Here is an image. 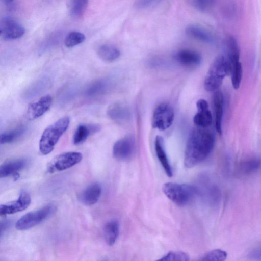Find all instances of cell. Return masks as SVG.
Segmentation results:
<instances>
[{"instance_id":"cell-16","label":"cell","mask_w":261,"mask_h":261,"mask_svg":"<svg viewBox=\"0 0 261 261\" xmlns=\"http://www.w3.org/2000/svg\"><path fill=\"white\" fill-rule=\"evenodd\" d=\"M101 192L102 188L99 184H91L87 186L81 193L80 200L86 205H93L99 199Z\"/></svg>"},{"instance_id":"cell-2","label":"cell","mask_w":261,"mask_h":261,"mask_svg":"<svg viewBox=\"0 0 261 261\" xmlns=\"http://www.w3.org/2000/svg\"><path fill=\"white\" fill-rule=\"evenodd\" d=\"M70 124L68 117H63L48 126L43 131L39 144L40 152L43 155L50 153Z\"/></svg>"},{"instance_id":"cell-5","label":"cell","mask_w":261,"mask_h":261,"mask_svg":"<svg viewBox=\"0 0 261 261\" xmlns=\"http://www.w3.org/2000/svg\"><path fill=\"white\" fill-rule=\"evenodd\" d=\"M56 211L53 204H48L37 210L29 212L21 217L16 222V228L19 230L31 228L45 220Z\"/></svg>"},{"instance_id":"cell-1","label":"cell","mask_w":261,"mask_h":261,"mask_svg":"<svg viewBox=\"0 0 261 261\" xmlns=\"http://www.w3.org/2000/svg\"><path fill=\"white\" fill-rule=\"evenodd\" d=\"M215 143L213 133L206 128H196L190 134L186 145L184 162L187 168L193 167L204 161Z\"/></svg>"},{"instance_id":"cell-4","label":"cell","mask_w":261,"mask_h":261,"mask_svg":"<svg viewBox=\"0 0 261 261\" xmlns=\"http://www.w3.org/2000/svg\"><path fill=\"white\" fill-rule=\"evenodd\" d=\"M229 73V65L225 56L220 55L213 60L204 80L205 89L209 92L219 90L225 77Z\"/></svg>"},{"instance_id":"cell-11","label":"cell","mask_w":261,"mask_h":261,"mask_svg":"<svg viewBox=\"0 0 261 261\" xmlns=\"http://www.w3.org/2000/svg\"><path fill=\"white\" fill-rule=\"evenodd\" d=\"M52 102V97L50 95L42 96L29 106L26 112L27 118L32 120L41 117L50 109Z\"/></svg>"},{"instance_id":"cell-22","label":"cell","mask_w":261,"mask_h":261,"mask_svg":"<svg viewBox=\"0 0 261 261\" xmlns=\"http://www.w3.org/2000/svg\"><path fill=\"white\" fill-rule=\"evenodd\" d=\"M97 54L103 60L112 62L116 60L120 57V51L118 48L114 45L103 44L98 47Z\"/></svg>"},{"instance_id":"cell-32","label":"cell","mask_w":261,"mask_h":261,"mask_svg":"<svg viewBox=\"0 0 261 261\" xmlns=\"http://www.w3.org/2000/svg\"><path fill=\"white\" fill-rule=\"evenodd\" d=\"M10 225V221L8 220L0 221V236L3 232L7 229Z\"/></svg>"},{"instance_id":"cell-25","label":"cell","mask_w":261,"mask_h":261,"mask_svg":"<svg viewBox=\"0 0 261 261\" xmlns=\"http://www.w3.org/2000/svg\"><path fill=\"white\" fill-rule=\"evenodd\" d=\"M68 9L70 15L75 18L82 16L85 12L88 2L84 0H74L69 2Z\"/></svg>"},{"instance_id":"cell-19","label":"cell","mask_w":261,"mask_h":261,"mask_svg":"<svg viewBox=\"0 0 261 261\" xmlns=\"http://www.w3.org/2000/svg\"><path fill=\"white\" fill-rule=\"evenodd\" d=\"M227 60L229 65L232 85L234 89H238L240 87L243 75V68L240 62V57H234Z\"/></svg>"},{"instance_id":"cell-3","label":"cell","mask_w":261,"mask_h":261,"mask_svg":"<svg viewBox=\"0 0 261 261\" xmlns=\"http://www.w3.org/2000/svg\"><path fill=\"white\" fill-rule=\"evenodd\" d=\"M166 196L175 204L184 206L191 203L199 193V188L187 184L166 182L162 186Z\"/></svg>"},{"instance_id":"cell-6","label":"cell","mask_w":261,"mask_h":261,"mask_svg":"<svg viewBox=\"0 0 261 261\" xmlns=\"http://www.w3.org/2000/svg\"><path fill=\"white\" fill-rule=\"evenodd\" d=\"M82 158L83 155L79 152L70 151L59 154L48 163L47 171L53 173L66 170L80 163Z\"/></svg>"},{"instance_id":"cell-20","label":"cell","mask_w":261,"mask_h":261,"mask_svg":"<svg viewBox=\"0 0 261 261\" xmlns=\"http://www.w3.org/2000/svg\"><path fill=\"white\" fill-rule=\"evenodd\" d=\"M119 233V224L117 220H110L105 224L103 228V237L108 245L112 246L115 243Z\"/></svg>"},{"instance_id":"cell-21","label":"cell","mask_w":261,"mask_h":261,"mask_svg":"<svg viewBox=\"0 0 261 261\" xmlns=\"http://www.w3.org/2000/svg\"><path fill=\"white\" fill-rule=\"evenodd\" d=\"M98 127L93 125L80 124L75 130L73 137V142L75 145L83 143L93 132L96 131Z\"/></svg>"},{"instance_id":"cell-12","label":"cell","mask_w":261,"mask_h":261,"mask_svg":"<svg viewBox=\"0 0 261 261\" xmlns=\"http://www.w3.org/2000/svg\"><path fill=\"white\" fill-rule=\"evenodd\" d=\"M173 58L180 64L190 67L199 66L202 61L199 53L189 49L177 50L174 54Z\"/></svg>"},{"instance_id":"cell-18","label":"cell","mask_w":261,"mask_h":261,"mask_svg":"<svg viewBox=\"0 0 261 261\" xmlns=\"http://www.w3.org/2000/svg\"><path fill=\"white\" fill-rule=\"evenodd\" d=\"M27 161L24 159H17L6 161L0 165V178L16 174L24 168Z\"/></svg>"},{"instance_id":"cell-33","label":"cell","mask_w":261,"mask_h":261,"mask_svg":"<svg viewBox=\"0 0 261 261\" xmlns=\"http://www.w3.org/2000/svg\"><path fill=\"white\" fill-rule=\"evenodd\" d=\"M2 35V31H1V29L0 28V35Z\"/></svg>"},{"instance_id":"cell-28","label":"cell","mask_w":261,"mask_h":261,"mask_svg":"<svg viewBox=\"0 0 261 261\" xmlns=\"http://www.w3.org/2000/svg\"><path fill=\"white\" fill-rule=\"evenodd\" d=\"M260 166V160L257 158H251L242 162L239 170L243 174H249L256 171Z\"/></svg>"},{"instance_id":"cell-17","label":"cell","mask_w":261,"mask_h":261,"mask_svg":"<svg viewBox=\"0 0 261 261\" xmlns=\"http://www.w3.org/2000/svg\"><path fill=\"white\" fill-rule=\"evenodd\" d=\"M186 34L201 42L212 44L215 39L212 34L204 28L198 25L190 24L186 28Z\"/></svg>"},{"instance_id":"cell-27","label":"cell","mask_w":261,"mask_h":261,"mask_svg":"<svg viewBox=\"0 0 261 261\" xmlns=\"http://www.w3.org/2000/svg\"><path fill=\"white\" fill-rule=\"evenodd\" d=\"M227 252L221 249H214L205 253L196 261H225Z\"/></svg>"},{"instance_id":"cell-26","label":"cell","mask_w":261,"mask_h":261,"mask_svg":"<svg viewBox=\"0 0 261 261\" xmlns=\"http://www.w3.org/2000/svg\"><path fill=\"white\" fill-rule=\"evenodd\" d=\"M85 39V36L83 33L77 31H72L66 36L64 44L67 47L71 48L83 43Z\"/></svg>"},{"instance_id":"cell-9","label":"cell","mask_w":261,"mask_h":261,"mask_svg":"<svg viewBox=\"0 0 261 261\" xmlns=\"http://www.w3.org/2000/svg\"><path fill=\"white\" fill-rule=\"evenodd\" d=\"M135 150V141L130 136L117 141L113 148V156L119 161H125L130 158Z\"/></svg>"},{"instance_id":"cell-7","label":"cell","mask_w":261,"mask_h":261,"mask_svg":"<svg viewBox=\"0 0 261 261\" xmlns=\"http://www.w3.org/2000/svg\"><path fill=\"white\" fill-rule=\"evenodd\" d=\"M174 119V111L168 103L159 104L154 109L152 119V125L154 128L164 130L168 128Z\"/></svg>"},{"instance_id":"cell-30","label":"cell","mask_w":261,"mask_h":261,"mask_svg":"<svg viewBox=\"0 0 261 261\" xmlns=\"http://www.w3.org/2000/svg\"><path fill=\"white\" fill-rule=\"evenodd\" d=\"M213 1H192L193 5L200 11H205L211 7L213 3Z\"/></svg>"},{"instance_id":"cell-31","label":"cell","mask_w":261,"mask_h":261,"mask_svg":"<svg viewBox=\"0 0 261 261\" xmlns=\"http://www.w3.org/2000/svg\"><path fill=\"white\" fill-rule=\"evenodd\" d=\"M156 2V1H139L137 3V6L139 8H146L151 6Z\"/></svg>"},{"instance_id":"cell-23","label":"cell","mask_w":261,"mask_h":261,"mask_svg":"<svg viewBox=\"0 0 261 261\" xmlns=\"http://www.w3.org/2000/svg\"><path fill=\"white\" fill-rule=\"evenodd\" d=\"M25 131V127L20 126L1 133L0 144H9L15 141L24 134Z\"/></svg>"},{"instance_id":"cell-15","label":"cell","mask_w":261,"mask_h":261,"mask_svg":"<svg viewBox=\"0 0 261 261\" xmlns=\"http://www.w3.org/2000/svg\"><path fill=\"white\" fill-rule=\"evenodd\" d=\"M154 147L157 158L165 173L168 177H172L173 176L172 168L165 149L163 139L161 136H156Z\"/></svg>"},{"instance_id":"cell-29","label":"cell","mask_w":261,"mask_h":261,"mask_svg":"<svg viewBox=\"0 0 261 261\" xmlns=\"http://www.w3.org/2000/svg\"><path fill=\"white\" fill-rule=\"evenodd\" d=\"M190 257L182 251H170L155 261H189Z\"/></svg>"},{"instance_id":"cell-8","label":"cell","mask_w":261,"mask_h":261,"mask_svg":"<svg viewBox=\"0 0 261 261\" xmlns=\"http://www.w3.org/2000/svg\"><path fill=\"white\" fill-rule=\"evenodd\" d=\"M31 202L30 194L25 191H22L15 201L0 204V216H4L22 211L28 207Z\"/></svg>"},{"instance_id":"cell-24","label":"cell","mask_w":261,"mask_h":261,"mask_svg":"<svg viewBox=\"0 0 261 261\" xmlns=\"http://www.w3.org/2000/svg\"><path fill=\"white\" fill-rule=\"evenodd\" d=\"M110 117L118 122H124L128 119L129 113L126 108L121 105H113L108 110Z\"/></svg>"},{"instance_id":"cell-14","label":"cell","mask_w":261,"mask_h":261,"mask_svg":"<svg viewBox=\"0 0 261 261\" xmlns=\"http://www.w3.org/2000/svg\"><path fill=\"white\" fill-rule=\"evenodd\" d=\"M213 103L215 116V125L219 134L222 133V120L224 113V97L220 90L214 92L213 96Z\"/></svg>"},{"instance_id":"cell-10","label":"cell","mask_w":261,"mask_h":261,"mask_svg":"<svg viewBox=\"0 0 261 261\" xmlns=\"http://www.w3.org/2000/svg\"><path fill=\"white\" fill-rule=\"evenodd\" d=\"M197 112L193 117V122L198 128H206L212 123L213 117L207 102L203 99L196 102Z\"/></svg>"},{"instance_id":"cell-13","label":"cell","mask_w":261,"mask_h":261,"mask_svg":"<svg viewBox=\"0 0 261 261\" xmlns=\"http://www.w3.org/2000/svg\"><path fill=\"white\" fill-rule=\"evenodd\" d=\"M1 29L4 38L8 40L19 38L25 33L23 27L15 21L9 19L5 20Z\"/></svg>"}]
</instances>
